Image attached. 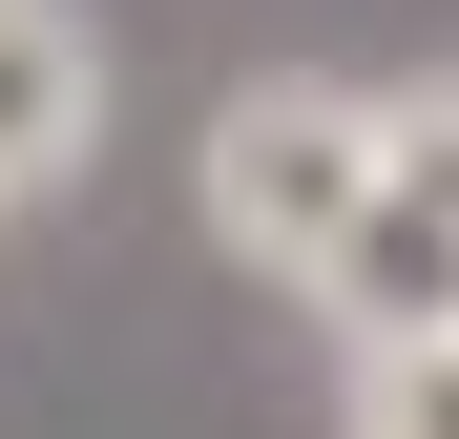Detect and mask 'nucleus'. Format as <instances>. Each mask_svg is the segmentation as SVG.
I'll return each mask as SVG.
<instances>
[{"mask_svg":"<svg viewBox=\"0 0 459 439\" xmlns=\"http://www.w3.org/2000/svg\"><path fill=\"white\" fill-rule=\"evenodd\" d=\"M355 189H376V105H355V84H230V126H209V231L251 251V272H334Z\"/></svg>","mask_w":459,"mask_h":439,"instance_id":"f257e3e1","label":"nucleus"},{"mask_svg":"<svg viewBox=\"0 0 459 439\" xmlns=\"http://www.w3.org/2000/svg\"><path fill=\"white\" fill-rule=\"evenodd\" d=\"M334 314L355 335H418V314H459V84H418V105H376V189H355V231H334Z\"/></svg>","mask_w":459,"mask_h":439,"instance_id":"f03ea898","label":"nucleus"},{"mask_svg":"<svg viewBox=\"0 0 459 439\" xmlns=\"http://www.w3.org/2000/svg\"><path fill=\"white\" fill-rule=\"evenodd\" d=\"M105 146V42L63 0H0V189H63Z\"/></svg>","mask_w":459,"mask_h":439,"instance_id":"7ed1b4c3","label":"nucleus"},{"mask_svg":"<svg viewBox=\"0 0 459 439\" xmlns=\"http://www.w3.org/2000/svg\"><path fill=\"white\" fill-rule=\"evenodd\" d=\"M355 439H459V314L355 335Z\"/></svg>","mask_w":459,"mask_h":439,"instance_id":"20e7f679","label":"nucleus"}]
</instances>
